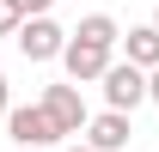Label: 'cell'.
I'll list each match as a JSON object with an SVG mask.
<instances>
[{
	"label": "cell",
	"instance_id": "1",
	"mask_svg": "<svg viewBox=\"0 0 159 152\" xmlns=\"http://www.w3.org/2000/svg\"><path fill=\"white\" fill-rule=\"evenodd\" d=\"M98 79H104V103H110V110H135V103H147V73H141L135 61H110Z\"/></svg>",
	"mask_w": 159,
	"mask_h": 152
},
{
	"label": "cell",
	"instance_id": "2",
	"mask_svg": "<svg viewBox=\"0 0 159 152\" xmlns=\"http://www.w3.org/2000/svg\"><path fill=\"white\" fill-rule=\"evenodd\" d=\"M6 134H12L19 146H55L61 140L43 103H12V110H6Z\"/></svg>",
	"mask_w": 159,
	"mask_h": 152
},
{
	"label": "cell",
	"instance_id": "3",
	"mask_svg": "<svg viewBox=\"0 0 159 152\" xmlns=\"http://www.w3.org/2000/svg\"><path fill=\"white\" fill-rule=\"evenodd\" d=\"M12 37H19L25 61H55V55H61V43H67V31H61V24L49 19V12H37V19H25L19 31H12Z\"/></svg>",
	"mask_w": 159,
	"mask_h": 152
},
{
	"label": "cell",
	"instance_id": "4",
	"mask_svg": "<svg viewBox=\"0 0 159 152\" xmlns=\"http://www.w3.org/2000/svg\"><path fill=\"white\" fill-rule=\"evenodd\" d=\"M43 110H49V122H55V134L61 140H67V134H80L86 128V97H80V85H49V91H43Z\"/></svg>",
	"mask_w": 159,
	"mask_h": 152
},
{
	"label": "cell",
	"instance_id": "5",
	"mask_svg": "<svg viewBox=\"0 0 159 152\" xmlns=\"http://www.w3.org/2000/svg\"><path fill=\"white\" fill-rule=\"evenodd\" d=\"M61 67H67L74 85H86V79H98L104 67H110V49H104V43H86V37H67L61 43Z\"/></svg>",
	"mask_w": 159,
	"mask_h": 152
},
{
	"label": "cell",
	"instance_id": "6",
	"mask_svg": "<svg viewBox=\"0 0 159 152\" xmlns=\"http://www.w3.org/2000/svg\"><path fill=\"white\" fill-rule=\"evenodd\" d=\"M80 134H86V146H92V152H122L135 128H129V110H104V116H86V128H80Z\"/></svg>",
	"mask_w": 159,
	"mask_h": 152
},
{
	"label": "cell",
	"instance_id": "7",
	"mask_svg": "<svg viewBox=\"0 0 159 152\" xmlns=\"http://www.w3.org/2000/svg\"><path fill=\"white\" fill-rule=\"evenodd\" d=\"M122 49H129V61H135L141 73H147V67H159V31H153V24H135V31L122 37Z\"/></svg>",
	"mask_w": 159,
	"mask_h": 152
},
{
	"label": "cell",
	"instance_id": "8",
	"mask_svg": "<svg viewBox=\"0 0 159 152\" xmlns=\"http://www.w3.org/2000/svg\"><path fill=\"white\" fill-rule=\"evenodd\" d=\"M74 37H86V43H104V49H116V19H110V12H86V19H80V31Z\"/></svg>",
	"mask_w": 159,
	"mask_h": 152
},
{
	"label": "cell",
	"instance_id": "9",
	"mask_svg": "<svg viewBox=\"0 0 159 152\" xmlns=\"http://www.w3.org/2000/svg\"><path fill=\"white\" fill-rule=\"evenodd\" d=\"M25 24V12H19V0H0V37H12Z\"/></svg>",
	"mask_w": 159,
	"mask_h": 152
},
{
	"label": "cell",
	"instance_id": "10",
	"mask_svg": "<svg viewBox=\"0 0 159 152\" xmlns=\"http://www.w3.org/2000/svg\"><path fill=\"white\" fill-rule=\"evenodd\" d=\"M49 6H55V0H19V12H25V19H37V12H49Z\"/></svg>",
	"mask_w": 159,
	"mask_h": 152
},
{
	"label": "cell",
	"instance_id": "11",
	"mask_svg": "<svg viewBox=\"0 0 159 152\" xmlns=\"http://www.w3.org/2000/svg\"><path fill=\"white\" fill-rule=\"evenodd\" d=\"M147 97L159 103V67H147Z\"/></svg>",
	"mask_w": 159,
	"mask_h": 152
},
{
	"label": "cell",
	"instance_id": "12",
	"mask_svg": "<svg viewBox=\"0 0 159 152\" xmlns=\"http://www.w3.org/2000/svg\"><path fill=\"white\" fill-rule=\"evenodd\" d=\"M6 110H12V91H6V79H0V116H6Z\"/></svg>",
	"mask_w": 159,
	"mask_h": 152
},
{
	"label": "cell",
	"instance_id": "13",
	"mask_svg": "<svg viewBox=\"0 0 159 152\" xmlns=\"http://www.w3.org/2000/svg\"><path fill=\"white\" fill-rule=\"evenodd\" d=\"M19 152H43V146H19Z\"/></svg>",
	"mask_w": 159,
	"mask_h": 152
},
{
	"label": "cell",
	"instance_id": "14",
	"mask_svg": "<svg viewBox=\"0 0 159 152\" xmlns=\"http://www.w3.org/2000/svg\"><path fill=\"white\" fill-rule=\"evenodd\" d=\"M153 31H159V12H153Z\"/></svg>",
	"mask_w": 159,
	"mask_h": 152
},
{
	"label": "cell",
	"instance_id": "15",
	"mask_svg": "<svg viewBox=\"0 0 159 152\" xmlns=\"http://www.w3.org/2000/svg\"><path fill=\"white\" fill-rule=\"evenodd\" d=\"M74 152H92V146H74Z\"/></svg>",
	"mask_w": 159,
	"mask_h": 152
}]
</instances>
